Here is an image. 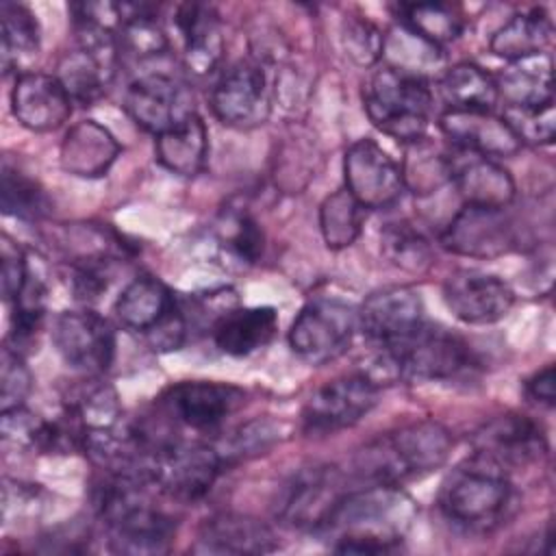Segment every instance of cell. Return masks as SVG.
<instances>
[{
	"instance_id": "b9f144b4",
	"label": "cell",
	"mask_w": 556,
	"mask_h": 556,
	"mask_svg": "<svg viewBox=\"0 0 556 556\" xmlns=\"http://www.w3.org/2000/svg\"><path fill=\"white\" fill-rule=\"evenodd\" d=\"M341 43L345 54L361 67L376 65L384 52L382 30L367 17H348L341 28Z\"/></svg>"
},
{
	"instance_id": "5b68a950",
	"label": "cell",
	"mask_w": 556,
	"mask_h": 556,
	"mask_svg": "<svg viewBox=\"0 0 556 556\" xmlns=\"http://www.w3.org/2000/svg\"><path fill=\"white\" fill-rule=\"evenodd\" d=\"M369 122L384 135L410 146L424 139L432 111V91L426 78L382 65L363 91Z\"/></svg>"
},
{
	"instance_id": "5bb4252c",
	"label": "cell",
	"mask_w": 556,
	"mask_h": 556,
	"mask_svg": "<svg viewBox=\"0 0 556 556\" xmlns=\"http://www.w3.org/2000/svg\"><path fill=\"white\" fill-rule=\"evenodd\" d=\"M345 189L363 208H389L393 206L406 185L402 167L374 141H354L343 156Z\"/></svg>"
},
{
	"instance_id": "4316f807",
	"label": "cell",
	"mask_w": 556,
	"mask_h": 556,
	"mask_svg": "<svg viewBox=\"0 0 556 556\" xmlns=\"http://www.w3.org/2000/svg\"><path fill=\"white\" fill-rule=\"evenodd\" d=\"M278 328V313L271 306L230 308L213 326V341L228 356H248L267 345Z\"/></svg>"
},
{
	"instance_id": "836d02e7",
	"label": "cell",
	"mask_w": 556,
	"mask_h": 556,
	"mask_svg": "<svg viewBox=\"0 0 556 556\" xmlns=\"http://www.w3.org/2000/svg\"><path fill=\"white\" fill-rule=\"evenodd\" d=\"M397 20L402 26L441 48L460 37L465 17L452 4L443 2H413L397 7Z\"/></svg>"
},
{
	"instance_id": "e0dca14e",
	"label": "cell",
	"mask_w": 556,
	"mask_h": 556,
	"mask_svg": "<svg viewBox=\"0 0 556 556\" xmlns=\"http://www.w3.org/2000/svg\"><path fill=\"white\" fill-rule=\"evenodd\" d=\"M473 452L508 469L530 467L547 454V441L541 426L528 415H500L486 421L473 434Z\"/></svg>"
},
{
	"instance_id": "ee69618b",
	"label": "cell",
	"mask_w": 556,
	"mask_h": 556,
	"mask_svg": "<svg viewBox=\"0 0 556 556\" xmlns=\"http://www.w3.org/2000/svg\"><path fill=\"white\" fill-rule=\"evenodd\" d=\"M0 371H2V391H0L2 410L24 406V400L33 389V374L24 363L22 354L13 352L11 348H4Z\"/></svg>"
},
{
	"instance_id": "74e56055",
	"label": "cell",
	"mask_w": 556,
	"mask_h": 556,
	"mask_svg": "<svg viewBox=\"0 0 556 556\" xmlns=\"http://www.w3.org/2000/svg\"><path fill=\"white\" fill-rule=\"evenodd\" d=\"M282 439V424L274 419H252L230 432L228 439L217 447L219 458L226 465L248 460L252 456L265 454Z\"/></svg>"
},
{
	"instance_id": "4dcf8cb0",
	"label": "cell",
	"mask_w": 556,
	"mask_h": 556,
	"mask_svg": "<svg viewBox=\"0 0 556 556\" xmlns=\"http://www.w3.org/2000/svg\"><path fill=\"white\" fill-rule=\"evenodd\" d=\"M439 93L447 109L493 111L500 100L495 76L476 63H456L439 80Z\"/></svg>"
},
{
	"instance_id": "83f0119b",
	"label": "cell",
	"mask_w": 556,
	"mask_h": 556,
	"mask_svg": "<svg viewBox=\"0 0 556 556\" xmlns=\"http://www.w3.org/2000/svg\"><path fill=\"white\" fill-rule=\"evenodd\" d=\"M156 161L176 176H195L202 172L208 154V135L202 117L195 113L182 124L156 135Z\"/></svg>"
},
{
	"instance_id": "8fae6325",
	"label": "cell",
	"mask_w": 556,
	"mask_h": 556,
	"mask_svg": "<svg viewBox=\"0 0 556 556\" xmlns=\"http://www.w3.org/2000/svg\"><path fill=\"white\" fill-rule=\"evenodd\" d=\"M213 115L230 128H254L269 117L271 100L265 70L258 61H237L215 80L211 89Z\"/></svg>"
},
{
	"instance_id": "277c9868",
	"label": "cell",
	"mask_w": 556,
	"mask_h": 556,
	"mask_svg": "<svg viewBox=\"0 0 556 556\" xmlns=\"http://www.w3.org/2000/svg\"><path fill=\"white\" fill-rule=\"evenodd\" d=\"M510 493L508 473L473 452L443 480L439 510L458 528L484 532L502 519L510 504Z\"/></svg>"
},
{
	"instance_id": "9c48e42d",
	"label": "cell",
	"mask_w": 556,
	"mask_h": 556,
	"mask_svg": "<svg viewBox=\"0 0 556 556\" xmlns=\"http://www.w3.org/2000/svg\"><path fill=\"white\" fill-rule=\"evenodd\" d=\"M222 469L217 447L172 439L154 454L152 484L172 500L198 502L213 489Z\"/></svg>"
},
{
	"instance_id": "8d00e7d4",
	"label": "cell",
	"mask_w": 556,
	"mask_h": 556,
	"mask_svg": "<svg viewBox=\"0 0 556 556\" xmlns=\"http://www.w3.org/2000/svg\"><path fill=\"white\" fill-rule=\"evenodd\" d=\"M2 211L17 219H41L48 208V195L17 167H11L7 161L2 165Z\"/></svg>"
},
{
	"instance_id": "d6a6232c",
	"label": "cell",
	"mask_w": 556,
	"mask_h": 556,
	"mask_svg": "<svg viewBox=\"0 0 556 556\" xmlns=\"http://www.w3.org/2000/svg\"><path fill=\"white\" fill-rule=\"evenodd\" d=\"M65 408L72 410L85 426L87 434L96 430H109L122 421V406L117 391L98 380V376H87L76 389L70 391Z\"/></svg>"
},
{
	"instance_id": "f546056e",
	"label": "cell",
	"mask_w": 556,
	"mask_h": 556,
	"mask_svg": "<svg viewBox=\"0 0 556 556\" xmlns=\"http://www.w3.org/2000/svg\"><path fill=\"white\" fill-rule=\"evenodd\" d=\"M552 20L543 9H530L515 13L491 37L489 48L495 56L506 61H519L545 52L552 41Z\"/></svg>"
},
{
	"instance_id": "d590c367",
	"label": "cell",
	"mask_w": 556,
	"mask_h": 556,
	"mask_svg": "<svg viewBox=\"0 0 556 556\" xmlns=\"http://www.w3.org/2000/svg\"><path fill=\"white\" fill-rule=\"evenodd\" d=\"M380 250L391 265L408 274H421L434 261L428 239L406 222L384 226L380 232Z\"/></svg>"
},
{
	"instance_id": "f1b7e54d",
	"label": "cell",
	"mask_w": 556,
	"mask_h": 556,
	"mask_svg": "<svg viewBox=\"0 0 556 556\" xmlns=\"http://www.w3.org/2000/svg\"><path fill=\"white\" fill-rule=\"evenodd\" d=\"M495 85L506 106H536L552 102V56L541 52L510 61V65L495 78Z\"/></svg>"
},
{
	"instance_id": "7402d4cb",
	"label": "cell",
	"mask_w": 556,
	"mask_h": 556,
	"mask_svg": "<svg viewBox=\"0 0 556 556\" xmlns=\"http://www.w3.org/2000/svg\"><path fill=\"white\" fill-rule=\"evenodd\" d=\"M276 549L274 530L250 515L219 513L206 519L195 536V554H265Z\"/></svg>"
},
{
	"instance_id": "44dd1931",
	"label": "cell",
	"mask_w": 556,
	"mask_h": 556,
	"mask_svg": "<svg viewBox=\"0 0 556 556\" xmlns=\"http://www.w3.org/2000/svg\"><path fill=\"white\" fill-rule=\"evenodd\" d=\"M439 128L452 146L484 159L513 156L521 150V141L504 117L491 111L447 109L439 117Z\"/></svg>"
},
{
	"instance_id": "4fadbf2b",
	"label": "cell",
	"mask_w": 556,
	"mask_h": 556,
	"mask_svg": "<svg viewBox=\"0 0 556 556\" xmlns=\"http://www.w3.org/2000/svg\"><path fill=\"white\" fill-rule=\"evenodd\" d=\"M128 117L154 137L195 115L191 89L169 74H146L124 93Z\"/></svg>"
},
{
	"instance_id": "3957f363",
	"label": "cell",
	"mask_w": 556,
	"mask_h": 556,
	"mask_svg": "<svg viewBox=\"0 0 556 556\" xmlns=\"http://www.w3.org/2000/svg\"><path fill=\"white\" fill-rule=\"evenodd\" d=\"M454 439L450 430L421 419L400 426L367 443L354 456V473L367 484H402L443 467Z\"/></svg>"
},
{
	"instance_id": "7bdbcfd3",
	"label": "cell",
	"mask_w": 556,
	"mask_h": 556,
	"mask_svg": "<svg viewBox=\"0 0 556 556\" xmlns=\"http://www.w3.org/2000/svg\"><path fill=\"white\" fill-rule=\"evenodd\" d=\"M119 256H85L72 261L70 285L72 293L80 302L98 300L113 280V267Z\"/></svg>"
},
{
	"instance_id": "ac0fdd59",
	"label": "cell",
	"mask_w": 556,
	"mask_h": 556,
	"mask_svg": "<svg viewBox=\"0 0 556 556\" xmlns=\"http://www.w3.org/2000/svg\"><path fill=\"white\" fill-rule=\"evenodd\" d=\"M424 324V302L410 287L374 291L358 308V328L376 345L387 348Z\"/></svg>"
},
{
	"instance_id": "d4e9b609",
	"label": "cell",
	"mask_w": 556,
	"mask_h": 556,
	"mask_svg": "<svg viewBox=\"0 0 556 556\" xmlns=\"http://www.w3.org/2000/svg\"><path fill=\"white\" fill-rule=\"evenodd\" d=\"M119 150L122 148L111 130L96 119H83L65 132L59 161L61 167L72 176L98 178L111 169L119 156Z\"/></svg>"
},
{
	"instance_id": "bcb514c9",
	"label": "cell",
	"mask_w": 556,
	"mask_h": 556,
	"mask_svg": "<svg viewBox=\"0 0 556 556\" xmlns=\"http://www.w3.org/2000/svg\"><path fill=\"white\" fill-rule=\"evenodd\" d=\"M526 393L545 406H554L556 400V387H554V365H545L539 369L532 378L526 382Z\"/></svg>"
},
{
	"instance_id": "30bf717a",
	"label": "cell",
	"mask_w": 556,
	"mask_h": 556,
	"mask_svg": "<svg viewBox=\"0 0 556 556\" xmlns=\"http://www.w3.org/2000/svg\"><path fill=\"white\" fill-rule=\"evenodd\" d=\"M52 343L61 358L85 376L104 374L115 356V330L96 311H63L52 324Z\"/></svg>"
},
{
	"instance_id": "8992f818",
	"label": "cell",
	"mask_w": 556,
	"mask_h": 556,
	"mask_svg": "<svg viewBox=\"0 0 556 556\" xmlns=\"http://www.w3.org/2000/svg\"><path fill=\"white\" fill-rule=\"evenodd\" d=\"M387 376L402 380H450L471 363L469 345L443 326L424 321L408 337L380 348Z\"/></svg>"
},
{
	"instance_id": "d6986e66",
	"label": "cell",
	"mask_w": 556,
	"mask_h": 556,
	"mask_svg": "<svg viewBox=\"0 0 556 556\" xmlns=\"http://www.w3.org/2000/svg\"><path fill=\"white\" fill-rule=\"evenodd\" d=\"M243 400L245 393L239 387L191 380L169 387L161 397V406L172 419L193 430H208L232 415L243 404Z\"/></svg>"
},
{
	"instance_id": "e575fe53",
	"label": "cell",
	"mask_w": 556,
	"mask_h": 556,
	"mask_svg": "<svg viewBox=\"0 0 556 556\" xmlns=\"http://www.w3.org/2000/svg\"><path fill=\"white\" fill-rule=\"evenodd\" d=\"M363 211L365 208L350 195L345 187L330 193L319 206V230L324 243L330 250H343L352 245L361 235Z\"/></svg>"
},
{
	"instance_id": "ffe728a7",
	"label": "cell",
	"mask_w": 556,
	"mask_h": 556,
	"mask_svg": "<svg viewBox=\"0 0 556 556\" xmlns=\"http://www.w3.org/2000/svg\"><path fill=\"white\" fill-rule=\"evenodd\" d=\"M72 98L54 74L22 72L11 89L15 119L33 132L61 128L72 115Z\"/></svg>"
},
{
	"instance_id": "ab89813d",
	"label": "cell",
	"mask_w": 556,
	"mask_h": 556,
	"mask_svg": "<svg viewBox=\"0 0 556 556\" xmlns=\"http://www.w3.org/2000/svg\"><path fill=\"white\" fill-rule=\"evenodd\" d=\"M504 122L517 135V139L528 146H547L554 141L556 113L554 100L536 106H504Z\"/></svg>"
},
{
	"instance_id": "9a60e30c",
	"label": "cell",
	"mask_w": 556,
	"mask_h": 556,
	"mask_svg": "<svg viewBox=\"0 0 556 556\" xmlns=\"http://www.w3.org/2000/svg\"><path fill=\"white\" fill-rule=\"evenodd\" d=\"M515 243L517 232L506 208L463 204L441 230V245L445 250L471 258L508 254Z\"/></svg>"
},
{
	"instance_id": "484cf974",
	"label": "cell",
	"mask_w": 556,
	"mask_h": 556,
	"mask_svg": "<svg viewBox=\"0 0 556 556\" xmlns=\"http://www.w3.org/2000/svg\"><path fill=\"white\" fill-rule=\"evenodd\" d=\"M176 306L178 300L165 282L150 274H141L117 295L115 317L126 330L148 337L176 311Z\"/></svg>"
},
{
	"instance_id": "2e32d148",
	"label": "cell",
	"mask_w": 556,
	"mask_h": 556,
	"mask_svg": "<svg viewBox=\"0 0 556 556\" xmlns=\"http://www.w3.org/2000/svg\"><path fill=\"white\" fill-rule=\"evenodd\" d=\"M443 300L456 319L484 326L508 315L515 304V291L495 274L456 269L443 282Z\"/></svg>"
},
{
	"instance_id": "ba28073f",
	"label": "cell",
	"mask_w": 556,
	"mask_h": 556,
	"mask_svg": "<svg viewBox=\"0 0 556 556\" xmlns=\"http://www.w3.org/2000/svg\"><path fill=\"white\" fill-rule=\"evenodd\" d=\"M358 330V308L337 298L311 300L289 328L291 350L313 363H326L345 352Z\"/></svg>"
},
{
	"instance_id": "7a4b0ae2",
	"label": "cell",
	"mask_w": 556,
	"mask_h": 556,
	"mask_svg": "<svg viewBox=\"0 0 556 556\" xmlns=\"http://www.w3.org/2000/svg\"><path fill=\"white\" fill-rule=\"evenodd\" d=\"M152 484L132 476L104 473L93 489V508L109 530L115 554L156 556L169 552L176 521L150 502Z\"/></svg>"
},
{
	"instance_id": "f35d334b",
	"label": "cell",
	"mask_w": 556,
	"mask_h": 556,
	"mask_svg": "<svg viewBox=\"0 0 556 556\" xmlns=\"http://www.w3.org/2000/svg\"><path fill=\"white\" fill-rule=\"evenodd\" d=\"M421 141L410 143L415 152L406 154L408 159L402 167V176L406 187L417 189L415 193H430L443 182H450L452 163H450V154L437 152L430 146H421Z\"/></svg>"
},
{
	"instance_id": "52a82bcc",
	"label": "cell",
	"mask_w": 556,
	"mask_h": 556,
	"mask_svg": "<svg viewBox=\"0 0 556 556\" xmlns=\"http://www.w3.org/2000/svg\"><path fill=\"white\" fill-rule=\"evenodd\" d=\"M345 493V476L334 465L304 467L280 489L276 517L289 528L321 532Z\"/></svg>"
},
{
	"instance_id": "6da1fadb",
	"label": "cell",
	"mask_w": 556,
	"mask_h": 556,
	"mask_svg": "<svg viewBox=\"0 0 556 556\" xmlns=\"http://www.w3.org/2000/svg\"><path fill=\"white\" fill-rule=\"evenodd\" d=\"M417 506L397 484H367L348 491L319 534L339 554H389L400 549Z\"/></svg>"
},
{
	"instance_id": "7c38bea8",
	"label": "cell",
	"mask_w": 556,
	"mask_h": 556,
	"mask_svg": "<svg viewBox=\"0 0 556 556\" xmlns=\"http://www.w3.org/2000/svg\"><path fill=\"white\" fill-rule=\"evenodd\" d=\"M378 402V382L367 374L334 378L313 391L302 410L308 432H337L361 421Z\"/></svg>"
},
{
	"instance_id": "f6af8a7d",
	"label": "cell",
	"mask_w": 556,
	"mask_h": 556,
	"mask_svg": "<svg viewBox=\"0 0 556 556\" xmlns=\"http://www.w3.org/2000/svg\"><path fill=\"white\" fill-rule=\"evenodd\" d=\"M28 258L24 250L9 237H0V285H2V298L7 302H13L15 295L22 291L26 278H28Z\"/></svg>"
},
{
	"instance_id": "603a6c76",
	"label": "cell",
	"mask_w": 556,
	"mask_h": 556,
	"mask_svg": "<svg viewBox=\"0 0 556 556\" xmlns=\"http://www.w3.org/2000/svg\"><path fill=\"white\" fill-rule=\"evenodd\" d=\"M174 26L182 41V59L187 70L195 76L215 72L224 56V37L215 9L200 2L178 4Z\"/></svg>"
},
{
	"instance_id": "60d3db41",
	"label": "cell",
	"mask_w": 556,
	"mask_h": 556,
	"mask_svg": "<svg viewBox=\"0 0 556 556\" xmlns=\"http://www.w3.org/2000/svg\"><path fill=\"white\" fill-rule=\"evenodd\" d=\"M219 239L237 258L245 263L258 261L265 245L261 226L245 211H228L222 217Z\"/></svg>"
},
{
	"instance_id": "cb8c5ba5",
	"label": "cell",
	"mask_w": 556,
	"mask_h": 556,
	"mask_svg": "<svg viewBox=\"0 0 556 556\" xmlns=\"http://www.w3.org/2000/svg\"><path fill=\"white\" fill-rule=\"evenodd\" d=\"M465 159L450 156L452 176L450 185L471 206L506 208L515 198V180L493 159L465 152Z\"/></svg>"
},
{
	"instance_id": "1f68e13d",
	"label": "cell",
	"mask_w": 556,
	"mask_h": 556,
	"mask_svg": "<svg viewBox=\"0 0 556 556\" xmlns=\"http://www.w3.org/2000/svg\"><path fill=\"white\" fill-rule=\"evenodd\" d=\"M2 70H22L39 52V22L35 13L17 2H2Z\"/></svg>"
}]
</instances>
